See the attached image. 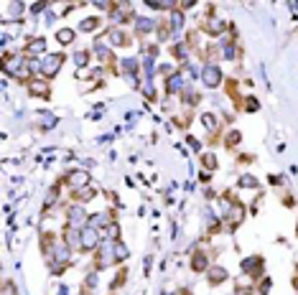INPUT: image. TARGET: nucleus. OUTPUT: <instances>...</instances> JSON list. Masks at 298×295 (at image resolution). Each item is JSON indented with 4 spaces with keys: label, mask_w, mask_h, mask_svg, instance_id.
<instances>
[{
    "label": "nucleus",
    "mask_w": 298,
    "mask_h": 295,
    "mask_svg": "<svg viewBox=\"0 0 298 295\" xmlns=\"http://www.w3.org/2000/svg\"><path fill=\"white\" fill-rule=\"evenodd\" d=\"M118 262V242H102L100 249L94 252V272H102L105 267Z\"/></svg>",
    "instance_id": "obj_1"
},
{
    "label": "nucleus",
    "mask_w": 298,
    "mask_h": 295,
    "mask_svg": "<svg viewBox=\"0 0 298 295\" xmlns=\"http://www.w3.org/2000/svg\"><path fill=\"white\" fill-rule=\"evenodd\" d=\"M64 61H66V54L64 51H56V54H46L44 59H41V79H46V81H51L59 71H61V66H64Z\"/></svg>",
    "instance_id": "obj_2"
},
{
    "label": "nucleus",
    "mask_w": 298,
    "mask_h": 295,
    "mask_svg": "<svg viewBox=\"0 0 298 295\" xmlns=\"http://www.w3.org/2000/svg\"><path fill=\"white\" fill-rule=\"evenodd\" d=\"M245 214H247V209H245V204H242V201H235V204H230V209L225 212V222H227V229H230V232H235V229H237V227L242 224Z\"/></svg>",
    "instance_id": "obj_3"
},
{
    "label": "nucleus",
    "mask_w": 298,
    "mask_h": 295,
    "mask_svg": "<svg viewBox=\"0 0 298 295\" xmlns=\"http://www.w3.org/2000/svg\"><path fill=\"white\" fill-rule=\"evenodd\" d=\"M240 267H242V275H247L252 280H260V277H263V272H265V260L260 257V255H252V257L242 260Z\"/></svg>",
    "instance_id": "obj_4"
},
{
    "label": "nucleus",
    "mask_w": 298,
    "mask_h": 295,
    "mask_svg": "<svg viewBox=\"0 0 298 295\" xmlns=\"http://www.w3.org/2000/svg\"><path fill=\"white\" fill-rule=\"evenodd\" d=\"M26 89H28V94L36 97V100H51V81H46V79H41V76L31 79V81L26 84Z\"/></svg>",
    "instance_id": "obj_5"
},
{
    "label": "nucleus",
    "mask_w": 298,
    "mask_h": 295,
    "mask_svg": "<svg viewBox=\"0 0 298 295\" xmlns=\"http://www.w3.org/2000/svg\"><path fill=\"white\" fill-rule=\"evenodd\" d=\"M89 224V217L87 212L79 206V204H74L69 206V212H66V227H74V229H84Z\"/></svg>",
    "instance_id": "obj_6"
},
{
    "label": "nucleus",
    "mask_w": 298,
    "mask_h": 295,
    "mask_svg": "<svg viewBox=\"0 0 298 295\" xmlns=\"http://www.w3.org/2000/svg\"><path fill=\"white\" fill-rule=\"evenodd\" d=\"M100 244H102V234H100V229L84 227V229H82V247H79V252H97Z\"/></svg>",
    "instance_id": "obj_7"
},
{
    "label": "nucleus",
    "mask_w": 298,
    "mask_h": 295,
    "mask_svg": "<svg viewBox=\"0 0 298 295\" xmlns=\"http://www.w3.org/2000/svg\"><path fill=\"white\" fill-rule=\"evenodd\" d=\"M202 81L207 84L209 89H217L222 81H225V74H222V69L217 66V64H204V69H202Z\"/></svg>",
    "instance_id": "obj_8"
},
{
    "label": "nucleus",
    "mask_w": 298,
    "mask_h": 295,
    "mask_svg": "<svg viewBox=\"0 0 298 295\" xmlns=\"http://www.w3.org/2000/svg\"><path fill=\"white\" fill-rule=\"evenodd\" d=\"M199 28H202V33H207V36L217 38V36H225V28H227V23L222 21V16H214V18H204Z\"/></svg>",
    "instance_id": "obj_9"
},
{
    "label": "nucleus",
    "mask_w": 298,
    "mask_h": 295,
    "mask_svg": "<svg viewBox=\"0 0 298 295\" xmlns=\"http://www.w3.org/2000/svg\"><path fill=\"white\" fill-rule=\"evenodd\" d=\"M107 44H113V46H120V49H128L130 44H133V38L128 36V31H123L120 26H113L107 33Z\"/></svg>",
    "instance_id": "obj_10"
},
{
    "label": "nucleus",
    "mask_w": 298,
    "mask_h": 295,
    "mask_svg": "<svg viewBox=\"0 0 298 295\" xmlns=\"http://www.w3.org/2000/svg\"><path fill=\"white\" fill-rule=\"evenodd\" d=\"M66 186H71V191H77V188H87L89 186V173L87 171H71L66 178H61Z\"/></svg>",
    "instance_id": "obj_11"
},
{
    "label": "nucleus",
    "mask_w": 298,
    "mask_h": 295,
    "mask_svg": "<svg viewBox=\"0 0 298 295\" xmlns=\"http://www.w3.org/2000/svg\"><path fill=\"white\" fill-rule=\"evenodd\" d=\"M44 51H46V38H44V36L31 38L28 44L23 46V56H28V59H36V56L44 54Z\"/></svg>",
    "instance_id": "obj_12"
},
{
    "label": "nucleus",
    "mask_w": 298,
    "mask_h": 295,
    "mask_svg": "<svg viewBox=\"0 0 298 295\" xmlns=\"http://www.w3.org/2000/svg\"><path fill=\"white\" fill-rule=\"evenodd\" d=\"M225 280H230V272L222 267V265H212L209 270H207V282L212 285V287H217V285H222Z\"/></svg>",
    "instance_id": "obj_13"
},
{
    "label": "nucleus",
    "mask_w": 298,
    "mask_h": 295,
    "mask_svg": "<svg viewBox=\"0 0 298 295\" xmlns=\"http://www.w3.org/2000/svg\"><path fill=\"white\" fill-rule=\"evenodd\" d=\"M209 267H212V262H209V255H207L204 249H196L194 255H191V270L199 275V272H207Z\"/></svg>",
    "instance_id": "obj_14"
},
{
    "label": "nucleus",
    "mask_w": 298,
    "mask_h": 295,
    "mask_svg": "<svg viewBox=\"0 0 298 295\" xmlns=\"http://www.w3.org/2000/svg\"><path fill=\"white\" fill-rule=\"evenodd\" d=\"M100 234H102V242H120V237H123L120 222H110V224H105V227L100 229Z\"/></svg>",
    "instance_id": "obj_15"
},
{
    "label": "nucleus",
    "mask_w": 298,
    "mask_h": 295,
    "mask_svg": "<svg viewBox=\"0 0 298 295\" xmlns=\"http://www.w3.org/2000/svg\"><path fill=\"white\" fill-rule=\"evenodd\" d=\"M94 196H97V188H94V186L77 188V191H71V193H69V199H71L74 204H87V201H92Z\"/></svg>",
    "instance_id": "obj_16"
},
{
    "label": "nucleus",
    "mask_w": 298,
    "mask_h": 295,
    "mask_svg": "<svg viewBox=\"0 0 298 295\" xmlns=\"http://www.w3.org/2000/svg\"><path fill=\"white\" fill-rule=\"evenodd\" d=\"M156 23L158 21H151V18H138L135 21V36H151L153 31H156Z\"/></svg>",
    "instance_id": "obj_17"
},
{
    "label": "nucleus",
    "mask_w": 298,
    "mask_h": 295,
    "mask_svg": "<svg viewBox=\"0 0 298 295\" xmlns=\"http://www.w3.org/2000/svg\"><path fill=\"white\" fill-rule=\"evenodd\" d=\"M173 36V31H171V23H168V18H161L158 23H156V38H158V44H166V41Z\"/></svg>",
    "instance_id": "obj_18"
},
{
    "label": "nucleus",
    "mask_w": 298,
    "mask_h": 295,
    "mask_svg": "<svg viewBox=\"0 0 298 295\" xmlns=\"http://www.w3.org/2000/svg\"><path fill=\"white\" fill-rule=\"evenodd\" d=\"M183 21H186V16H183V11H178V8H173V13L168 16V23H171V31H173V36L183 28Z\"/></svg>",
    "instance_id": "obj_19"
},
{
    "label": "nucleus",
    "mask_w": 298,
    "mask_h": 295,
    "mask_svg": "<svg viewBox=\"0 0 298 295\" xmlns=\"http://www.w3.org/2000/svg\"><path fill=\"white\" fill-rule=\"evenodd\" d=\"M56 41H59L61 46L74 44V28H59V31H56Z\"/></svg>",
    "instance_id": "obj_20"
},
{
    "label": "nucleus",
    "mask_w": 298,
    "mask_h": 295,
    "mask_svg": "<svg viewBox=\"0 0 298 295\" xmlns=\"http://www.w3.org/2000/svg\"><path fill=\"white\" fill-rule=\"evenodd\" d=\"M100 26H102V18H100V16H92V18H87V21L79 23V31H82V33H92V31L100 28Z\"/></svg>",
    "instance_id": "obj_21"
},
{
    "label": "nucleus",
    "mask_w": 298,
    "mask_h": 295,
    "mask_svg": "<svg viewBox=\"0 0 298 295\" xmlns=\"http://www.w3.org/2000/svg\"><path fill=\"white\" fill-rule=\"evenodd\" d=\"M56 122H59V117H54L51 112H44V115H39V128H41V130H51Z\"/></svg>",
    "instance_id": "obj_22"
},
{
    "label": "nucleus",
    "mask_w": 298,
    "mask_h": 295,
    "mask_svg": "<svg viewBox=\"0 0 298 295\" xmlns=\"http://www.w3.org/2000/svg\"><path fill=\"white\" fill-rule=\"evenodd\" d=\"M202 125H204L207 130L217 133V128H219V120H217V115H214V112H204V115H202Z\"/></svg>",
    "instance_id": "obj_23"
},
{
    "label": "nucleus",
    "mask_w": 298,
    "mask_h": 295,
    "mask_svg": "<svg viewBox=\"0 0 298 295\" xmlns=\"http://www.w3.org/2000/svg\"><path fill=\"white\" fill-rule=\"evenodd\" d=\"M89 61H92V54H89L87 49H82V51H77V54H74V64H77V69H84V66H89Z\"/></svg>",
    "instance_id": "obj_24"
},
{
    "label": "nucleus",
    "mask_w": 298,
    "mask_h": 295,
    "mask_svg": "<svg viewBox=\"0 0 298 295\" xmlns=\"http://www.w3.org/2000/svg\"><path fill=\"white\" fill-rule=\"evenodd\" d=\"M125 282H128V267H123V270H120V272L115 275V280H113V282H110V290H113V292H115V290H118V287H123Z\"/></svg>",
    "instance_id": "obj_25"
},
{
    "label": "nucleus",
    "mask_w": 298,
    "mask_h": 295,
    "mask_svg": "<svg viewBox=\"0 0 298 295\" xmlns=\"http://www.w3.org/2000/svg\"><path fill=\"white\" fill-rule=\"evenodd\" d=\"M202 165L207 168V171H217V155L214 153H202Z\"/></svg>",
    "instance_id": "obj_26"
},
{
    "label": "nucleus",
    "mask_w": 298,
    "mask_h": 295,
    "mask_svg": "<svg viewBox=\"0 0 298 295\" xmlns=\"http://www.w3.org/2000/svg\"><path fill=\"white\" fill-rule=\"evenodd\" d=\"M240 140H242V133H240V130H232V133H227V138H225V148L232 150Z\"/></svg>",
    "instance_id": "obj_27"
},
{
    "label": "nucleus",
    "mask_w": 298,
    "mask_h": 295,
    "mask_svg": "<svg viewBox=\"0 0 298 295\" xmlns=\"http://www.w3.org/2000/svg\"><path fill=\"white\" fill-rule=\"evenodd\" d=\"M237 186H240V188H257V186H260V181H257L255 176L245 173V176H242V178L237 181Z\"/></svg>",
    "instance_id": "obj_28"
},
{
    "label": "nucleus",
    "mask_w": 298,
    "mask_h": 295,
    "mask_svg": "<svg viewBox=\"0 0 298 295\" xmlns=\"http://www.w3.org/2000/svg\"><path fill=\"white\" fill-rule=\"evenodd\" d=\"M0 295H18V285L13 280H3V285H0Z\"/></svg>",
    "instance_id": "obj_29"
},
{
    "label": "nucleus",
    "mask_w": 298,
    "mask_h": 295,
    "mask_svg": "<svg viewBox=\"0 0 298 295\" xmlns=\"http://www.w3.org/2000/svg\"><path fill=\"white\" fill-rule=\"evenodd\" d=\"M270 287H273V282H270V277H263V282H257V287H255V292H257V295H268V292H270Z\"/></svg>",
    "instance_id": "obj_30"
},
{
    "label": "nucleus",
    "mask_w": 298,
    "mask_h": 295,
    "mask_svg": "<svg viewBox=\"0 0 298 295\" xmlns=\"http://www.w3.org/2000/svg\"><path fill=\"white\" fill-rule=\"evenodd\" d=\"M143 94H145L148 100H151V102H156V100H158V92H156V87H153L151 81H148V84H143Z\"/></svg>",
    "instance_id": "obj_31"
},
{
    "label": "nucleus",
    "mask_w": 298,
    "mask_h": 295,
    "mask_svg": "<svg viewBox=\"0 0 298 295\" xmlns=\"http://www.w3.org/2000/svg\"><path fill=\"white\" fill-rule=\"evenodd\" d=\"M257 107H260V102H257L252 94H250V97H245V102H242V110H245V112H255Z\"/></svg>",
    "instance_id": "obj_32"
},
{
    "label": "nucleus",
    "mask_w": 298,
    "mask_h": 295,
    "mask_svg": "<svg viewBox=\"0 0 298 295\" xmlns=\"http://www.w3.org/2000/svg\"><path fill=\"white\" fill-rule=\"evenodd\" d=\"M252 160H255V155H250V153H240V155H237V163H240V165H250Z\"/></svg>",
    "instance_id": "obj_33"
},
{
    "label": "nucleus",
    "mask_w": 298,
    "mask_h": 295,
    "mask_svg": "<svg viewBox=\"0 0 298 295\" xmlns=\"http://www.w3.org/2000/svg\"><path fill=\"white\" fill-rule=\"evenodd\" d=\"M125 257H128V247L123 242H118V262H123Z\"/></svg>",
    "instance_id": "obj_34"
},
{
    "label": "nucleus",
    "mask_w": 298,
    "mask_h": 295,
    "mask_svg": "<svg viewBox=\"0 0 298 295\" xmlns=\"http://www.w3.org/2000/svg\"><path fill=\"white\" fill-rule=\"evenodd\" d=\"M186 143H189V145H191L194 150H199V153H202V143H199V140H196L194 135H186Z\"/></svg>",
    "instance_id": "obj_35"
},
{
    "label": "nucleus",
    "mask_w": 298,
    "mask_h": 295,
    "mask_svg": "<svg viewBox=\"0 0 298 295\" xmlns=\"http://www.w3.org/2000/svg\"><path fill=\"white\" fill-rule=\"evenodd\" d=\"M44 8H46V3H33L31 6V13H41Z\"/></svg>",
    "instance_id": "obj_36"
},
{
    "label": "nucleus",
    "mask_w": 298,
    "mask_h": 295,
    "mask_svg": "<svg viewBox=\"0 0 298 295\" xmlns=\"http://www.w3.org/2000/svg\"><path fill=\"white\" fill-rule=\"evenodd\" d=\"M199 178H202V183H209V181H212V176H209V171H204V173H199Z\"/></svg>",
    "instance_id": "obj_37"
},
{
    "label": "nucleus",
    "mask_w": 298,
    "mask_h": 295,
    "mask_svg": "<svg viewBox=\"0 0 298 295\" xmlns=\"http://www.w3.org/2000/svg\"><path fill=\"white\" fill-rule=\"evenodd\" d=\"M270 183H273V186H280L283 178H280V176H270Z\"/></svg>",
    "instance_id": "obj_38"
},
{
    "label": "nucleus",
    "mask_w": 298,
    "mask_h": 295,
    "mask_svg": "<svg viewBox=\"0 0 298 295\" xmlns=\"http://www.w3.org/2000/svg\"><path fill=\"white\" fill-rule=\"evenodd\" d=\"M283 204H285V206H295V201H293V196H285V199H283Z\"/></svg>",
    "instance_id": "obj_39"
},
{
    "label": "nucleus",
    "mask_w": 298,
    "mask_h": 295,
    "mask_svg": "<svg viewBox=\"0 0 298 295\" xmlns=\"http://www.w3.org/2000/svg\"><path fill=\"white\" fill-rule=\"evenodd\" d=\"M176 295H194V292H191V290H189V287H181V290H178V292H176Z\"/></svg>",
    "instance_id": "obj_40"
},
{
    "label": "nucleus",
    "mask_w": 298,
    "mask_h": 295,
    "mask_svg": "<svg viewBox=\"0 0 298 295\" xmlns=\"http://www.w3.org/2000/svg\"><path fill=\"white\" fill-rule=\"evenodd\" d=\"M293 287H295V290H298V275H295V277H293Z\"/></svg>",
    "instance_id": "obj_41"
},
{
    "label": "nucleus",
    "mask_w": 298,
    "mask_h": 295,
    "mask_svg": "<svg viewBox=\"0 0 298 295\" xmlns=\"http://www.w3.org/2000/svg\"><path fill=\"white\" fill-rule=\"evenodd\" d=\"M161 295H168V292H161Z\"/></svg>",
    "instance_id": "obj_42"
},
{
    "label": "nucleus",
    "mask_w": 298,
    "mask_h": 295,
    "mask_svg": "<svg viewBox=\"0 0 298 295\" xmlns=\"http://www.w3.org/2000/svg\"><path fill=\"white\" fill-rule=\"evenodd\" d=\"M110 295H113V292H110Z\"/></svg>",
    "instance_id": "obj_43"
}]
</instances>
